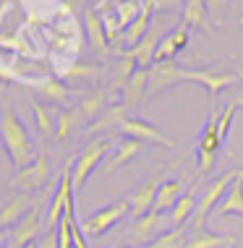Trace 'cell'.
<instances>
[{"mask_svg": "<svg viewBox=\"0 0 243 248\" xmlns=\"http://www.w3.org/2000/svg\"><path fill=\"white\" fill-rule=\"evenodd\" d=\"M188 42H191V29H188V26H178V29L167 31V34L162 37L157 52H154V65L157 63H170L178 52H183L188 47Z\"/></svg>", "mask_w": 243, "mask_h": 248, "instance_id": "obj_13", "label": "cell"}, {"mask_svg": "<svg viewBox=\"0 0 243 248\" xmlns=\"http://www.w3.org/2000/svg\"><path fill=\"white\" fill-rule=\"evenodd\" d=\"M233 105L235 107H243V89H238V94L233 97Z\"/></svg>", "mask_w": 243, "mask_h": 248, "instance_id": "obj_34", "label": "cell"}, {"mask_svg": "<svg viewBox=\"0 0 243 248\" xmlns=\"http://www.w3.org/2000/svg\"><path fill=\"white\" fill-rule=\"evenodd\" d=\"M167 172H157V175L146 178L144 183L139 186V188H133V193L128 196V206H131V217H144L146 212L154 209V201H157V193L162 188V183H165Z\"/></svg>", "mask_w": 243, "mask_h": 248, "instance_id": "obj_9", "label": "cell"}, {"mask_svg": "<svg viewBox=\"0 0 243 248\" xmlns=\"http://www.w3.org/2000/svg\"><path fill=\"white\" fill-rule=\"evenodd\" d=\"M118 16H120V26H123V31L131 26L133 21L139 18V13H141V5L136 3V0H123V3L118 5Z\"/></svg>", "mask_w": 243, "mask_h": 248, "instance_id": "obj_30", "label": "cell"}, {"mask_svg": "<svg viewBox=\"0 0 243 248\" xmlns=\"http://www.w3.org/2000/svg\"><path fill=\"white\" fill-rule=\"evenodd\" d=\"M0 248H5V227H0Z\"/></svg>", "mask_w": 243, "mask_h": 248, "instance_id": "obj_36", "label": "cell"}, {"mask_svg": "<svg viewBox=\"0 0 243 248\" xmlns=\"http://www.w3.org/2000/svg\"><path fill=\"white\" fill-rule=\"evenodd\" d=\"M29 84L34 86V89H37L42 97L50 99V102H60V105H63V102H68V99H71L68 86L60 84L58 78H52V76H47L45 81H29Z\"/></svg>", "mask_w": 243, "mask_h": 248, "instance_id": "obj_26", "label": "cell"}, {"mask_svg": "<svg viewBox=\"0 0 243 248\" xmlns=\"http://www.w3.org/2000/svg\"><path fill=\"white\" fill-rule=\"evenodd\" d=\"M209 5L207 0H186L183 8V26L188 29H199V31H212V21H209Z\"/></svg>", "mask_w": 243, "mask_h": 248, "instance_id": "obj_18", "label": "cell"}, {"mask_svg": "<svg viewBox=\"0 0 243 248\" xmlns=\"http://www.w3.org/2000/svg\"><path fill=\"white\" fill-rule=\"evenodd\" d=\"M241 170H230L225 172V175H220L217 180H212V183L204 188V193L199 196L196 201V212H194V227H204V222L209 219V214H214V209L222 204V199H225L227 188L233 186V180L238 178Z\"/></svg>", "mask_w": 243, "mask_h": 248, "instance_id": "obj_6", "label": "cell"}, {"mask_svg": "<svg viewBox=\"0 0 243 248\" xmlns=\"http://www.w3.org/2000/svg\"><path fill=\"white\" fill-rule=\"evenodd\" d=\"M113 152V136H92L89 141L84 144V149L73 162V186L76 191L86 183V178L97 170V165L107 159V154Z\"/></svg>", "mask_w": 243, "mask_h": 248, "instance_id": "obj_2", "label": "cell"}, {"mask_svg": "<svg viewBox=\"0 0 243 248\" xmlns=\"http://www.w3.org/2000/svg\"><path fill=\"white\" fill-rule=\"evenodd\" d=\"M196 186L194 188H188L183 196H180V201L173 206V212H170V225L173 227H183V222L188 217H194V212H196Z\"/></svg>", "mask_w": 243, "mask_h": 248, "instance_id": "obj_24", "label": "cell"}, {"mask_svg": "<svg viewBox=\"0 0 243 248\" xmlns=\"http://www.w3.org/2000/svg\"><path fill=\"white\" fill-rule=\"evenodd\" d=\"M118 136L120 139H133V141H149V144H160V146H165V149H173V141L165 136V133H160L154 125H149L146 120H139V118H126L123 123L118 125Z\"/></svg>", "mask_w": 243, "mask_h": 248, "instance_id": "obj_10", "label": "cell"}, {"mask_svg": "<svg viewBox=\"0 0 243 248\" xmlns=\"http://www.w3.org/2000/svg\"><path fill=\"white\" fill-rule=\"evenodd\" d=\"M37 199H32V193H16V196L8 199V204L0 209V227L8 225H18L21 219L34 209Z\"/></svg>", "mask_w": 243, "mask_h": 248, "instance_id": "obj_15", "label": "cell"}, {"mask_svg": "<svg viewBox=\"0 0 243 248\" xmlns=\"http://www.w3.org/2000/svg\"><path fill=\"white\" fill-rule=\"evenodd\" d=\"M139 152H141V141H133V139H120V141L115 144V152H113L110 157L105 159L102 172H105V175H110V172L120 170V167L131 162V159L136 157Z\"/></svg>", "mask_w": 243, "mask_h": 248, "instance_id": "obj_16", "label": "cell"}, {"mask_svg": "<svg viewBox=\"0 0 243 248\" xmlns=\"http://www.w3.org/2000/svg\"><path fill=\"white\" fill-rule=\"evenodd\" d=\"M233 235H217L207 227H194L191 235L186 238V248H233Z\"/></svg>", "mask_w": 243, "mask_h": 248, "instance_id": "obj_19", "label": "cell"}, {"mask_svg": "<svg viewBox=\"0 0 243 248\" xmlns=\"http://www.w3.org/2000/svg\"><path fill=\"white\" fill-rule=\"evenodd\" d=\"M162 37H165L162 34V26H154V29L146 31L139 45H133L131 50L120 52V58H131L139 68H149V65H154V52H157Z\"/></svg>", "mask_w": 243, "mask_h": 248, "instance_id": "obj_11", "label": "cell"}, {"mask_svg": "<svg viewBox=\"0 0 243 248\" xmlns=\"http://www.w3.org/2000/svg\"><path fill=\"white\" fill-rule=\"evenodd\" d=\"M128 214H131L128 199L113 201V204H107V206H102V209L92 212L89 217L84 219V225H81V227H84V235L92 238V240L102 238L107 230H113V225H118L123 217H128Z\"/></svg>", "mask_w": 243, "mask_h": 248, "instance_id": "obj_5", "label": "cell"}, {"mask_svg": "<svg viewBox=\"0 0 243 248\" xmlns=\"http://www.w3.org/2000/svg\"><path fill=\"white\" fill-rule=\"evenodd\" d=\"M73 193H76V186H73V165L68 162L63 175H60V183H58L55 193H52L50 204H47V230H58L60 219L65 217V209H68V204L73 201Z\"/></svg>", "mask_w": 243, "mask_h": 248, "instance_id": "obj_7", "label": "cell"}, {"mask_svg": "<svg viewBox=\"0 0 243 248\" xmlns=\"http://www.w3.org/2000/svg\"><path fill=\"white\" fill-rule=\"evenodd\" d=\"M146 248H186V232L183 227H170L157 240H152Z\"/></svg>", "mask_w": 243, "mask_h": 248, "instance_id": "obj_29", "label": "cell"}, {"mask_svg": "<svg viewBox=\"0 0 243 248\" xmlns=\"http://www.w3.org/2000/svg\"><path fill=\"white\" fill-rule=\"evenodd\" d=\"M52 180V167H50V157L42 152L39 157L32 162L29 167H24V170L16 172V178H13V188L18 193H32V191H39L45 188L47 183Z\"/></svg>", "mask_w": 243, "mask_h": 248, "instance_id": "obj_8", "label": "cell"}, {"mask_svg": "<svg viewBox=\"0 0 243 248\" xmlns=\"http://www.w3.org/2000/svg\"><path fill=\"white\" fill-rule=\"evenodd\" d=\"M167 225H170V219H165V214L157 212H146L144 217H136L123 235V248H139V246L146 248L152 240H157L165 232Z\"/></svg>", "mask_w": 243, "mask_h": 248, "instance_id": "obj_4", "label": "cell"}, {"mask_svg": "<svg viewBox=\"0 0 243 248\" xmlns=\"http://www.w3.org/2000/svg\"><path fill=\"white\" fill-rule=\"evenodd\" d=\"M26 248H39V246H37V240H34V243H29V246H26Z\"/></svg>", "mask_w": 243, "mask_h": 248, "instance_id": "obj_38", "label": "cell"}, {"mask_svg": "<svg viewBox=\"0 0 243 248\" xmlns=\"http://www.w3.org/2000/svg\"><path fill=\"white\" fill-rule=\"evenodd\" d=\"M39 248H58V230H45L37 240Z\"/></svg>", "mask_w": 243, "mask_h": 248, "instance_id": "obj_32", "label": "cell"}, {"mask_svg": "<svg viewBox=\"0 0 243 248\" xmlns=\"http://www.w3.org/2000/svg\"><path fill=\"white\" fill-rule=\"evenodd\" d=\"M81 120H84V115H81V107H71V110H63V112H60V115L55 118V141L63 144L65 139H68L71 133L79 128Z\"/></svg>", "mask_w": 243, "mask_h": 248, "instance_id": "obj_25", "label": "cell"}, {"mask_svg": "<svg viewBox=\"0 0 243 248\" xmlns=\"http://www.w3.org/2000/svg\"><path fill=\"white\" fill-rule=\"evenodd\" d=\"M227 214H241L243 217V170L238 172V178L233 180L230 188H227L222 204L214 209V217H227Z\"/></svg>", "mask_w": 243, "mask_h": 248, "instance_id": "obj_22", "label": "cell"}, {"mask_svg": "<svg viewBox=\"0 0 243 248\" xmlns=\"http://www.w3.org/2000/svg\"><path fill=\"white\" fill-rule=\"evenodd\" d=\"M175 3H178V0H157L160 8H170V5H175Z\"/></svg>", "mask_w": 243, "mask_h": 248, "instance_id": "obj_35", "label": "cell"}, {"mask_svg": "<svg viewBox=\"0 0 243 248\" xmlns=\"http://www.w3.org/2000/svg\"><path fill=\"white\" fill-rule=\"evenodd\" d=\"M84 24H86V39H89L92 50H97L99 55H105L107 45H110V37H107V31H105L102 16H97L94 11H86L84 13Z\"/></svg>", "mask_w": 243, "mask_h": 248, "instance_id": "obj_21", "label": "cell"}, {"mask_svg": "<svg viewBox=\"0 0 243 248\" xmlns=\"http://www.w3.org/2000/svg\"><path fill=\"white\" fill-rule=\"evenodd\" d=\"M235 73H238V76H241V81H243V65H238V68H235Z\"/></svg>", "mask_w": 243, "mask_h": 248, "instance_id": "obj_37", "label": "cell"}, {"mask_svg": "<svg viewBox=\"0 0 243 248\" xmlns=\"http://www.w3.org/2000/svg\"><path fill=\"white\" fill-rule=\"evenodd\" d=\"M220 115H222L220 107H212V112H209L204 128H201V133H199L196 152H199V172H201V175H209V172H212L214 162H217V154H220V149H222Z\"/></svg>", "mask_w": 243, "mask_h": 248, "instance_id": "obj_3", "label": "cell"}, {"mask_svg": "<svg viewBox=\"0 0 243 248\" xmlns=\"http://www.w3.org/2000/svg\"><path fill=\"white\" fill-rule=\"evenodd\" d=\"M209 5H212V11H217V13H222V8H225V0H209ZM222 24V18L217 16V26Z\"/></svg>", "mask_w": 243, "mask_h": 248, "instance_id": "obj_33", "label": "cell"}, {"mask_svg": "<svg viewBox=\"0 0 243 248\" xmlns=\"http://www.w3.org/2000/svg\"><path fill=\"white\" fill-rule=\"evenodd\" d=\"M154 3H157V0H144V5H141V13H139V18L136 21H133L131 26H128L126 29V42L131 45H139L141 39H144V34L146 31H149V18H152V8H154Z\"/></svg>", "mask_w": 243, "mask_h": 248, "instance_id": "obj_23", "label": "cell"}, {"mask_svg": "<svg viewBox=\"0 0 243 248\" xmlns=\"http://www.w3.org/2000/svg\"><path fill=\"white\" fill-rule=\"evenodd\" d=\"M233 112H235V105H225L222 107V115H220V139L225 141L227 139V131H230V123H233Z\"/></svg>", "mask_w": 243, "mask_h": 248, "instance_id": "obj_31", "label": "cell"}, {"mask_svg": "<svg viewBox=\"0 0 243 248\" xmlns=\"http://www.w3.org/2000/svg\"><path fill=\"white\" fill-rule=\"evenodd\" d=\"M52 188H47L45 191V196L42 199H37V204H34V209H32L26 217L21 219V222L16 225V230H13V248H26L29 243H34V238L39 235V206H42V201L45 199H52Z\"/></svg>", "mask_w": 243, "mask_h": 248, "instance_id": "obj_12", "label": "cell"}, {"mask_svg": "<svg viewBox=\"0 0 243 248\" xmlns=\"http://www.w3.org/2000/svg\"><path fill=\"white\" fill-rule=\"evenodd\" d=\"M183 196V180L180 178H165V183H162V188L157 193V201H154V209L157 214H165V212H173V206L180 201Z\"/></svg>", "mask_w": 243, "mask_h": 248, "instance_id": "obj_20", "label": "cell"}, {"mask_svg": "<svg viewBox=\"0 0 243 248\" xmlns=\"http://www.w3.org/2000/svg\"><path fill=\"white\" fill-rule=\"evenodd\" d=\"M29 105H32V110H34V120H37L39 136H42V139H55V120H52V115H50V107L42 105L37 97H32Z\"/></svg>", "mask_w": 243, "mask_h": 248, "instance_id": "obj_27", "label": "cell"}, {"mask_svg": "<svg viewBox=\"0 0 243 248\" xmlns=\"http://www.w3.org/2000/svg\"><path fill=\"white\" fill-rule=\"evenodd\" d=\"M105 105H107V92L105 89H94L79 107H81V115H84V120H92V123H94V120H97L107 110Z\"/></svg>", "mask_w": 243, "mask_h": 248, "instance_id": "obj_28", "label": "cell"}, {"mask_svg": "<svg viewBox=\"0 0 243 248\" xmlns=\"http://www.w3.org/2000/svg\"><path fill=\"white\" fill-rule=\"evenodd\" d=\"M126 118H128V107L123 102L110 105L102 115L89 125V136H113V133L118 131V125L123 123Z\"/></svg>", "mask_w": 243, "mask_h": 248, "instance_id": "obj_14", "label": "cell"}, {"mask_svg": "<svg viewBox=\"0 0 243 248\" xmlns=\"http://www.w3.org/2000/svg\"><path fill=\"white\" fill-rule=\"evenodd\" d=\"M0 139H3V149L16 170H24L37 159L32 133L21 123V118L16 115L11 102H3V110H0Z\"/></svg>", "mask_w": 243, "mask_h": 248, "instance_id": "obj_1", "label": "cell"}, {"mask_svg": "<svg viewBox=\"0 0 243 248\" xmlns=\"http://www.w3.org/2000/svg\"><path fill=\"white\" fill-rule=\"evenodd\" d=\"M149 73H152V68H136V73L123 84V105L126 107L139 105L141 99L149 94Z\"/></svg>", "mask_w": 243, "mask_h": 248, "instance_id": "obj_17", "label": "cell"}]
</instances>
